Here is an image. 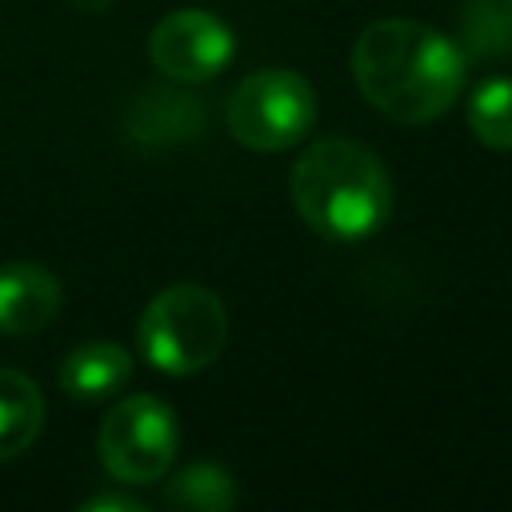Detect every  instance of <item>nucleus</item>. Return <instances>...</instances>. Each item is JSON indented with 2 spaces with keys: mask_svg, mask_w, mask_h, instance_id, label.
Here are the masks:
<instances>
[{
  "mask_svg": "<svg viewBox=\"0 0 512 512\" xmlns=\"http://www.w3.org/2000/svg\"><path fill=\"white\" fill-rule=\"evenodd\" d=\"M468 56L460 44L420 20H372L352 44V80L360 96L396 124L444 116L464 88Z\"/></svg>",
  "mask_w": 512,
  "mask_h": 512,
  "instance_id": "1",
  "label": "nucleus"
},
{
  "mask_svg": "<svg viewBox=\"0 0 512 512\" xmlns=\"http://www.w3.org/2000/svg\"><path fill=\"white\" fill-rule=\"evenodd\" d=\"M288 188L300 220L332 244L376 236L396 204L388 168L348 136L312 140L292 164Z\"/></svg>",
  "mask_w": 512,
  "mask_h": 512,
  "instance_id": "2",
  "label": "nucleus"
},
{
  "mask_svg": "<svg viewBox=\"0 0 512 512\" xmlns=\"http://www.w3.org/2000/svg\"><path fill=\"white\" fill-rule=\"evenodd\" d=\"M228 340V312L204 284L160 288L136 324V348L164 376H192L208 368Z\"/></svg>",
  "mask_w": 512,
  "mask_h": 512,
  "instance_id": "3",
  "label": "nucleus"
},
{
  "mask_svg": "<svg viewBox=\"0 0 512 512\" xmlns=\"http://www.w3.org/2000/svg\"><path fill=\"white\" fill-rule=\"evenodd\" d=\"M232 140L252 152L296 148L316 120V92L292 68H256L248 72L224 108Z\"/></svg>",
  "mask_w": 512,
  "mask_h": 512,
  "instance_id": "4",
  "label": "nucleus"
},
{
  "mask_svg": "<svg viewBox=\"0 0 512 512\" xmlns=\"http://www.w3.org/2000/svg\"><path fill=\"white\" fill-rule=\"evenodd\" d=\"M100 464L120 484H156L172 472L180 448V424L172 408L152 392L116 400L96 436Z\"/></svg>",
  "mask_w": 512,
  "mask_h": 512,
  "instance_id": "5",
  "label": "nucleus"
},
{
  "mask_svg": "<svg viewBox=\"0 0 512 512\" xmlns=\"http://www.w3.org/2000/svg\"><path fill=\"white\" fill-rule=\"evenodd\" d=\"M236 56L232 28L204 8H176L156 20L148 36V60L176 84H204L220 76Z\"/></svg>",
  "mask_w": 512,
  "mask_h": 512,
  "instance_id": "6",
  "label": "nucleus"
},
{
  "mask_svg": "<svg viewBox=\"0 0 512 512\" xmlns=\"http://www.w3.org/2000/svg\"><path fill=\"white\" fill-rule=\"evenodd\" d=\"M64 304L60 280L32 260L0 264V336H32L56 320Z\"/></svg>",
  "mask_w": 512,
  "mask_h": 512,
  "instance_id": "7",
  "label": "nucleus"
},
{
  "mask_svg": "<svg viewBox=\"0 0 512 512\" xmlns=\"http://www.w3.org/2000/svg\"><path fill=\"white\" fill-rule=\"evenodd\" d=\"M204 124V104L192 92H176V88H148L136 96L124 128L136 144L144 148H168L180 144L188 136H196Z\"/></svg>",
  "mask_w": 512,
  "mask_h": 512,
  "instance_id": "8",
  "label": "nucleus"
},
{
  "mask_svg": "<svg viewBox=\"0 0 512 512\" xmlns=\"http://www.w3.org/2000/svg\"><path fill=\"white\" fill-rule=\"evenodd\" d=\"M132 380V352L112 340H88L76 344L60 360V388L72 400H108Z\"/></svg>",
  "mask_w": 512,
  "mask_h": 512,
  "instance_id": "9",
  "label": "nucleus"
},
{
  "mask_svg": "<svg viewBox=\"0 0 512 512\" xmlns=\"http://www.w3.org/2000/svg\"><path fill=\"white\" fill-rule=\"evenodd\" d=\"M44 428V396L28 372L0 368V464L32 448Z\"/></svg>",
  "mask_w": 512,
  "mask_h": 512,
  "instance_id": "10",
  "label": "nucleus"
},
{
  "mask_svg": "<svg viewBox=\"0 0 512 512\" xmlns=\"http://www.w3.org/2000/svg\"><path fill=\"white\" fill-rule=\"evenodd\" d=\"M456 44L468 60L512 56V0H460Z\"/></svg>",
  "mask_w": 512,
  "mask_h": 512,
  "instance_id": "11",
  "label": "nucleus"
},
{
  "mask_svg": "<svg viewBox=\"0 0 512 512\" xmlns=\"http://www.w3.org/2000/svg\"><path fill=\"white\" fill-rule=\"evenodd\" d=\"M236 500H240V488H236L232 472L220 464H208V460L188 464L164 480V504H172V508L220 512V508H232Z\"/></svg>",
  "mask_w": 512,
  "mask_h": 512,
  "instance_id": "12",
  "label": "nucleus"
},
{
  "mask_svg": "<svg viewBox=\"0 0 512 512\" xmlns=\"http://www.w3.org/2000/svg\"><path fill=\"white\" fill-rule=\"evenodd\" d=\"M468 128L484 148L512 152V76H492L472 92Z\"/></svg>",
  "mask_w": 512,
  "mask_h": 512,
  "instance_id": "13",
  "label": "nucleus"
},
{
  "mask_svg": "<svg viewBox=\"0 0 512 512\" xmlns=\"http://www.w3.org/2000/svg\"><path fill=\"white\" fill-rule=\"evenodd\" d=\"M84 512H96V508H124V512H144V500L136 496H120V492H96L88 500H80Z\"/></svg>",
  "mask_w": 512,
  "mask_h": 512,
  "instance_id": "14",
  "label": "nucleus"
},
{
  "mask_svg": "<svg viewBox=\"0 0 512 512\" xmlns=\"http://www.w3.org/2000/svg\"><path fill=\"white\" fill-rule=\"evenodd\" d=\"M72 8H80V12H104V8H112V0H68Z\"/></svg>",
  "mask_w": 512,
  "mask_h": 512,
  "instance_id": "15",
  "label": "nucleus"
}]
</instances>
